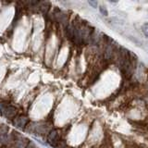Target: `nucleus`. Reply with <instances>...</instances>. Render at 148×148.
I'll return each mask as SVG.
<instances>
[{"label": "nucleus", "instance_id": "nucleus-10", "mask_svg": "<svg viewBox=\"0 0 148 148\" xmlns=\"http://www.w3.org/2000/svg\"><path fill=\"white\" fill-rule=\"evenodd\" d=\"M88 4H89L92 8H94V9H96L97 6H98V3H97L96 1H93V0H89V1H88Z\"/></svg>", "mask_w": 148, "mask_h": 148}, {"label": "nucleus", "instance_id": "nucleus-1", "mask_svg": "<svg viewBox=\"0 0 148 148\" xmlns=\"http://www.w3.org/2000/svg\"><path fill=\"white\" fill-rule=\"evenodd\" d=\"M17 113L18 110L15 106H13V105H4V107L2 109V116L5 117L6 119H14L17 116Z\"/></svg>", "mask_w": 148, "mask_h": 148}, {"label": "nucleus", "instance_id": "nucleus-7", "mask_svg": "<svg viewBox=\"0 0 148 148\" xmlns=\"http://www.w3.org/2000/svg\"><path fill=\"white\" fill-rule=\"evenodd\" d=\"M50 6H51L50 2H43V3L41 4V7H40V11H41L42 13H44V14L47 13V12L49 11Z\"/></svg>", "mask_w": 148, "mask_h": 148}, {"label": "nucleus", "instance_id": "nucleus-8", "mask_svg": "<svg viewBox=\"0 0 148 148\" xmlns=\"http://www.w3.org/2000/svg\"><path fill=\"white\" fill-rule=\"evenodd\" d=\"M99 11H100V13L105 16V17H106V16H108V11H107V9L105 7V6H100L99 7Z\"/></svg>", "mask_w": 148, "mask_h": 148}, {"label": "nucleus", "instance_id": "nucleus-4", "mask_svg": "<svg viewBox=\"0 0 148 148\" xmlns=\"http://www.w3.org/2000/svg\"><path fill=\"white\" fill-rule=\"evenodd\" d=\"M113 54H114V47H113V44H108V45L106 46L105 50L104 52V57L105 59H110L112 57H113Z\"/></svg>", "mask_w": 148, "mask_h": 148}, {"label": "nucleus", "instance_id": "nucleus-5", "mask_svg": "<svg viewBox=\"0 0 148 148\" xmlns=\"http://www.w3.org/2000/svg\"><path fill=\"white\" fill-rule=\"evenodd\" d=\"M58 11H59V13H57V15H56L57 19L58 21L62 22V23H67V22H68V16H67L65 13L61 12L60 10H58Z\"/></svg>", "mask_w": 148, "mask_h": 148}, {"label": "nucleus", "instance_id": "nucleus-3", "mask_svg": "<svg viewBox=\"0 0 148 148\" xmlns=\"http://www.w3.org/2000/svg\"><path fill=\"white\" fill-rule=\"evenodd\" d=\"M27 121H28V118L25 117V116H20V117H18L17 119H13V124L14 126L19 129V130H23L25 128L27 124Z\"/></svg>", "mask_w": 148, "mask_h": 148}, {"label": "nucleus", "instance_id": "nucleus-12", "mask_svg": "<svg viewBox=\"0 0 148 148\" xmlns=\"http://www.w3.org/2000/svg\"><path fill=\"white\" fill-rule=\"evenodd\" d=\"M4 107V105L0 104V116H2V109Z\"/></svg>", "mask_w": 148, "mask_h": 148}, {"label": "nucleus", "instance_id": "nucleus-2", "mask_svg": "<svg viewBox=\"0 0 148 148\" xmlns=\"http://www.w3.org/2000/svg\"><path fill=\"white\" fill-rule=\"evenodd\" d=\"M60 141V135L58 133V131L57 130H52V131L49 132L48 136H47V142L48 143L53 146V147H57V143H59Z\"/></svg>", "mask_w": 148, "mask_h": 148}, {"label": "nucleus", "instance_id": "nucleus-11", "mask_svg": "<svg viewBox=\"0 0 148 148\" xmlns=\"http://www.w3.org/2000/svg\"><path fill=\"white\" fill-rule=\"evenodd\" d=\"M26 148H38V147H37V145L35 144L34 143H33L32 141H30V143H28V145H27Z\"/></svg>", "mask_w": 148, "mask_h": 148}, {"label": "nucleus", "instance_id": "nucleus-9", "mask_svg": "<svg viewBox=\"0 0 148 148\" xmlns=\"http://www.w3.org/2000/svg\"><path fill=\"white\" fill-rule=\"evenodd\" d=\"M142 32L146 37H148V23H144L142 26Z\"/></svg>", "mask_w": 148, "mask_h": 148}, {"label": "nucleus", "instance_id": "nucleus-6", "mask_svg": "<svg viewBox=\"0 0 148 148\" xmlns=\"http://www.w3.org/2000/svg\"><path fill=\"white\" fill-rule=\"evenodd\" d=\"M66 34L70 40H73V37H74V26L73 25L66 26Z\"/></svg>", "mask_w": 148, "mask_h": 148}]
</instances>
